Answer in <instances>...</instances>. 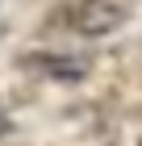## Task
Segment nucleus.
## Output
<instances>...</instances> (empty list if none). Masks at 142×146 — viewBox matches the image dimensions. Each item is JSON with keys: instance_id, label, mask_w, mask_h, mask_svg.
I'll use <instances>...</instances> for the list:
<instances>
[{"instance_id": "f03ea898", "label": "nucleus", "mask_w": 142, "mask_h": 146, "mask_svg": "<svg viewBox=\"0 0 142 146\" xmlns=\"http://www.w3.org/2000/svg\"><path fill=\"white\" fill-rule=\"evenodd\" d=\"M25 67L38 71L42 79L71 84V79H84L88 75V58L84 54H71V50H33V54L25 58Z\"/></svg>"}, {"instance_id": "f257e3e1", "label": "nucleus", "mask_w": 142, "mask_h": 146, "mask_svg": "<svg viewBox=\"0 0 142 146\" xmlns=\"http://www.w3.org/2000/svg\"><path fill=\"white\" fill-rule=\"evenodd\" d=\"M130 17H134V0H79L67 13V25L79 38H109Z\"/></svg>"}]
</instances>
